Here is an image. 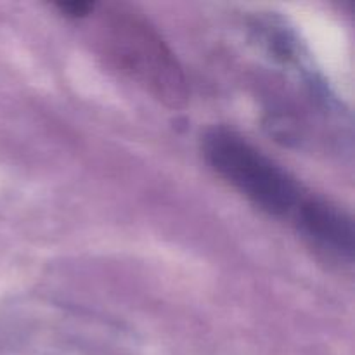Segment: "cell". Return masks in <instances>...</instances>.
<instances>
[{
	"label": "cell",
	"mask_w": 355,
	"mask_h": 355,
	"mask_svg": "<svg viewBox=\"0 0 355 355\" xmlns=\"http://www.w3.org/2000/svg\"><path fill=\"white\" fill-rule=\"evenodd\" d=\"M101 42L111 62L158 103L172 110L186 106L189 90L182 66L148 17L125 3L107 6Z\"/></svg>",
	"instance_id": "obj_1"
},
{
	"label": "cell",
	"mask_w": 355,
	"mask_h": 355,
	"mask_svg": "<svg viewBox=\"0 0 355 355\" xmlns=\"http://www.w3.org/2000/svg\"><path fill=\"white\" fill-rule=\"evenodd\" d=\"M203 156L229 186L274 217L295 214L302 186L272 158L229 128H211L203 137Z\"/></svg>",
	"instance_id": "obj_2"
},
{
	"label": "cell",
	"mask_w": 355,
	"mask_h": 355,
	"mask_svg": "<svg viewBox=\"0 0 355 355\" xmlns=\"http://www.w3.org/2000/svg\"><path fill=\"white\" fill-rule=\"evenodd\" d=\"M300 234L314 248L333 259L352 262L355 250L354 220L343 208L321 196H305L295 210Z\"/></svg>",
	"instance_id": "obj_3"
},
{
	"label": "cell",
	"mask_w": 355,
	"mask_h": 355,
	"mask_svg": "<svg viewBox=\"0 0 355 355\" xmlns=\"http://www.w3.org/2000/svg\"><path fill=\"white\" fill-rule=\"evenodd\" d=\"M59 9L66 14V16L73 17H83L87 14H90V10H94V3L90 2H64L58 3Z\"/></svg>",
	"instance_id": "obj_4"
}]
</instances>
